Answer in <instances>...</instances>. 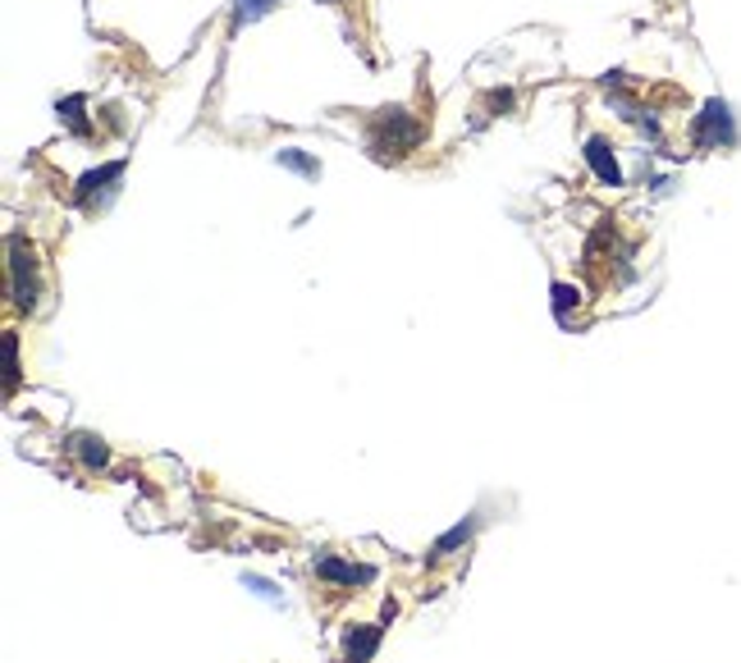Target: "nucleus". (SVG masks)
<instances>
[{
    "instance_id": "obj_1",
    "label": "nucleus",
    "mask_w": 741,
    "mask_h": 663,
    "mask_svg": "<svg viewBox=\"0 0 741 663\" xmlns=\"http://www.w3.org/2000/svg\"><path fill=\"white\" fill-rule=\"evenodd\" d=\"M426 138V124L417 115H407V111H380L371 119V133H367V147H371V156L375 161H403V156H413V151L421 147Z\"/></svg>"
},
{
    "instance_id": "obj_2",
    "label": "nucleus",
    "mask_w": 741,
    "mask_h": 663,
    "mask_svg": "<svg viewBox=\"0 0 741 663\" xmlns=\"http://www.w3.org/2000/svg\"><path fill=\"white\" fill-rule=\"evenodd\" d=\"M10 289H14V307L19 312H33L37 307V261H33V247L23 239H10Z\"/></svg>"
},
{
    "instance_id": "obj_3",
    "label": "nucleus",
    "mask_w": 741,
    "mask_h": 663,
    "mask_svg": "<svg viewBox=\"0 0 741 663\" xmlns=\"http://www.w3.org/2000/svg\"><path fill=\"white\" fill-rule=\"evenodd\" d=\"M696 142L701 147H732L737 142V124L723 101H705V111L696 115Z\"/></svg>"
},
{
    "instance_id": "obj_4",
    "label": "nucleus",
    "mask_w": 741,
    "mask_h": 663,
    "mask_svg": "<svg viewBox=\"0 0 741 663\" xmlns=\"http://www.w3.org/2000/svg\"><path fill=\"white\" fill-rule=\"evenodd\" d=\"M586 165L595 170L600 184H609V188H618V184H623V170H618V156H613L609 138H591V142H586Z\"/></svg>"
},
{
    "instance_id": "obj_5",
    "label": "nucleus",
    "mask_w": 741,
    "mask_h": 663,
    "mask_svg": "<svg viewBox=\"0 0 741 663\" xmlns=\"http://www.w3.org/2000/svg\"><path fill=\"white\" fill-rule=\"evenodd\" d=\"M316 577L329 581V585H357V581H371V568H357V563H348V558L325 554V558H316Z\"/></svg>"
},
{
    "instance_id": "obj_6",
    "label": "nucleus",
    "mask_w": 741,
    "mask_h": 663,
    "mask_svg": "<svg viewBox=\"0 0 741 663\" xmlns=\"http://www.w3.org/2000/svg\"><path fill=\"white\" fill-rule=\"evenodd\" d=\"M375 645H380V627H352V631L344 636V650H348V663H371Z\"/></svg>"
},
{
    "instance_id": "obj_7",
    "label": "nucleus",
    "mask_w": 741,
    "mask_h": 663,
    "mask_svg": "<svg viewBox=\"0 0 741 663\" xmlns=\"http://www.w3.org/2000/svg\"><path fill=\"white\" fill-rule=\"evenodd\" d=\"M472 531H476V517L458 522L449 535H440V540H436V549H430V563H444V558H449L458 545H467V540H472Z\"/></svg>"
},
{
    "instance_id": "obj_8",
    "label": "nucleus",
    "mask_w": 741,
    "mask_h": 663,
    "mask_svg": "<svg viewBox=\"0 0 741 663\" xmlns=\"http://www.w3.org/2000/svg\"><path fill=\"white\" fill-rule=\"evenodd\" d=\"M69 449H73V453H79V457H83V467H92V472L111 463V449H106V444H101L96 435H73V440H69Z\"/></svg>"
},
{
    "instance_id": "obj_9",
    "label": "nucleus",
    "mask_w": 741,
    "mask_h": 663,
    "mask_svg": "<svg viewBox=\"0 0 741 663\" xmlns=\"http://www.w3.org/2000/svg\"><path fill=\"white\" fill-rule=\"evenodd\" d=\"M124 174V161H111V165H101V170H92V174H83L79 178V193H73V197H79V201H88L101 184H106V178H119Z\"/></svg>"
},
{
    "instance_id": "obj_10",
    "label": "nucleus",
    "mask_w": 741,
    "mask_h": 663,
    "mask_svg": "<svg viewBox=\"0 0 741 663\" xmlns=\"http://www.w3.org/2000/svg\"><path fill=\"white\" fill-rule=\"evenodd\" d=\"M275 5H279V0H234V28H243V23L270 14Z\"/></svg>"
},
{
    "instance_id": "obj_11",
    "label": "nucleus",
    "mask_w": 741,
    "mask_h": 663,
    "mask_svg": "<svg viewBox=\"0 0 741 663\" xmlns=\"http://www.w3.org/2000/svg\"><path fill=\"white\" fill-rule=\"evenodd\" d=\"M83 106L88 101L83 96H69V101H60V115H65V124L73 133H88V119H83Z\"/></svg>"
},
{
    "instance_id": "obj_12",
    "label": "nucleus",
    "mask_w": 741,
    "mask_h": 663,
    "mask_svg": "<svg viewBox=\"0 0 741 663\" xmlns=\"http://www.w3.org/2000/svg\"><path fill=\"white\" fill-rule=\"evenodd\" d=\"M549 293H554V312H558V316H568V307H577V302H581V293H577L572 284H564V279H554Z\"/></svg>"
},
{
    "instance_id": "obj_13",
    "label": "nucleus",
    "mask_w": 741,
    "mask_h": 663,
    "mask_svg": "<svg viewBox=\"0 0 741 663\" xmlns=\"http://www.w3.org/2000/svg\"><path fill=\"white\" fill-rule=\"evenodd\" d=\"M5 375H10V389H14V380H19V339H14V329H5Z\"/></svg>"
}]
</instances>
